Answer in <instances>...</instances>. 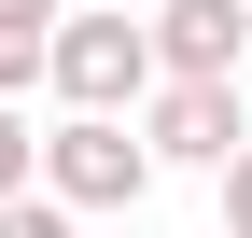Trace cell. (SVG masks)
<instances>
[{"label": "cell", "mask_w": 252, "mask_h": 238, "mask_svg": "<svg viewBox=\"0 0 252 238\" xmlns=\"http://www.w3.org/2000/svg\"><path fill=\"white\" fill-rule=\"evenodd\" d=\"M42 84H56V112H140L154 98V28L126 0H70L56 42H42Z\"/></svg>", "instance_id": "cell-1"}, {"label": "cell", "mask_w": 252, "mask_h": 238, "mask_svg": "<svg viewBox=\"0 0 252 238\" xmlns=\"http://www.w3.org/2000/svg\"><path fill=\"white\" fill-rule=\"evenodd\" d=\"M168 182L140 140V112H56L42 126V196L56 210H140V196Z\"/></svg>", "instance_id": "cell-2"}, {"label": "cell", "mask_w": 252, "mask_h": 238, "mask_svg": "<svg viewBox=\"0 0 252 238\" xmlns=\"http://www.w3.org/2000/svg\"><path fill=\"white\" fill-rule=\"evenodd\" d=\"M140 140H154V168H210V182H224V154L252 140V112H238V84H154Z\"/></svg>", "instance_id": "cell-3"}, {"label": "cell", "mask_w": 252, "mask_h": 238, "mask_svg": "<svg viewBox=\"0 0 252 238\" xmlns=\"http://www.w3.org/2000/svg\"><path fill=\"white\" fill-rule=\"evenodd\" d=\"M154 84H238L252 56V0H154Z\"/></svg>", "instance_id": "cell-4"}, {"label": "cell", "mask_w": 252, "mask_h": 238, "mask_svg": "<svg viewBox=\"0 0 252 238\" xmlns=\"http://www.w3.org/2000/svg\"><path fill=\"white\" fill-rule=\"evenodd\" d=\"M28 182H42V126L0 98V196H28Z\"/></svg>", "instance_id": "cell-5"}, {"label": "cell", "mask_w": 252, "mask_h": 238, "mask_svg": "<svg viewBox=\"0 0 252 238\" xmlns=\"http://www.w3.org/2000/svg\"><path fill=\"white\" fill-rule=\"evenodd\" d=\"M0 238H84V210H56V196L28 182V196H0Z\"/></svg>", "instance_id": "cell-6"}, {"label": "cell", "mask_w": 252, "mask_h": 238, "mask_svg": "<svg viewBox=\"0 0 252 238\" xmlns=\"http://www.w3.org/2000/svg\"><path fill=\"white\" fill-rule=\"evenodd\" d=\"M42 42H56V28H0V98H14V112H28V84H42Z\"/></svg>", "instance_id": "cell-7"}, {"label": "cell", "mask_w": 252, "mask_h": 238, "mask_svg": "<svg viewBox=\"0 0 252 238\" xmlns=\"http://www.w3.org/2000/svg\"><path fill=\"white\" fill-rule=\"evenodd\" d=\"M224 238H252V140L224 154Z\"/></svg>", "instance_id": "cell-8"}, {"label": "cell", "mask_w": 252, "mask_h": 238, "mask_svg": "<svg viewBox=\"0 0 252 238\" xmlns=\"http://www.w3.org/2000/svg\"><path fill=\"white\" fill-rule=\"evenodd\" d=\"M56 14H70V0H0V28H56Z\"/></svg>", "instance_id": "cell-9"}]
</instances>
